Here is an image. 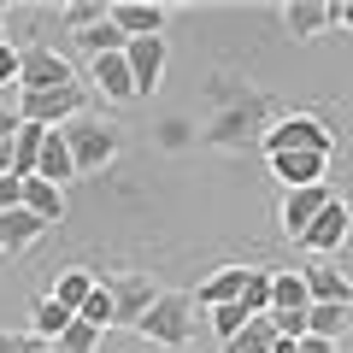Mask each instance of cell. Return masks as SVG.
Here are the masks:
<instances>
[{
	"mask_svg": "<svg viewBox=\"0 0 353 353\" xmlns=\"http://www.w3.org/2000/svg\"><path fill=\"white\" fill-rule=\"evenodd\" d=\"M224 112L212 118V124L201 130L206 141H218V148H241V141H265V118H271V101L265 94H224Z\"/></svg>",
	"mask_w": 353,
	"mask_h": 353,
	"instance_id": "7a4b0ae2",
	"label": "cell"
},
{
	"mask_svg": "<svg viewBox=\"0 0 353 353\" xmlns=\"http://www.w3.org/2000/svg\"><path fill=\"white\" fill-rule=\"evenodd\" d=\"M41 183H53V189H71L77 176V159H71V141H65V130H48V148H41Z\"/></svg>",
	"mask_w": 353,
	"mask_h": 353,
	"instance_id": "e0dca14e",
	"label": "cell"
},
{
	"mask_svg": "<svg viewBox=\"0 0 353 353\" xmlns=\"http://www.w3.org/2000/svg\"><path fill=\"white\" fill-rule=\"evenodd\" d=\"M106 12H112V24L124 30L130 41H141V36H165V24H171V6H153V0H112Z\"/></svg>",
	"mask_w": 353,
	"mask_h": 353,
	"instance_id": "30bf717a",
	"label": "cell"
},
{
	"mask_svg": "<svg viewBox=\"0 0 353 353\" xmlns=\"http://www.w3.org/2000/svg\"><path fill=\"white\" fill-rule=\"evenodd\" d=\"M77 318H83V324H94V330H112L118 312H112V289H106V277H101V289L83 301V312H77Z\"/></svg>",
	"mask_w": 353,
	"mask_h": 353,
	"instance_id": "83f0119b",
	"label": "cell"
},
{
	"mask_svg": "<svg viewBox=\"0 0 353 353\" xmlns=\"http://www.w3.org/2000/svg\"><path fill=\"white\" fill-rule=\"evenodd\" d=\"M248 306L241 301H230V306H212V330H218V341H230V336H241V330H248Z\"/></svg>",
	"mask_w": 353,
	"mask_h": 353,
	"instance_id": "f1b7e54d",
	"label": "cell"
},
{
	"mask_svg": "<svg viewBox=\"0 0 353 353\" xmlns=\"http://www.w3.org/2000/svg\"><path fill=\"white\" fill-rule=\"evenodd\" d=\"M101 18H106L101 0H71V6H65V30H71V36H77V30H88V24H101Z\"/></svg>",
	"mask_w": 353,
	"mask_h": 353,
	"instance_id": "4dcf8cb0",
	"label": "cell"
},
{
	"mask_svg": "<svg viewBox=\"0 0 353 353\" xmlns=\"http://www.w3.org/2000/svg\"><path fill=\"white\" fill-rule=\"evenodd\" d=\"M88 83L101 88L106 101H118V106H124V101H141V94H136V77H130V59H124V53H106V59H88Z\"/></svg>",
	"mask_w": 353,
	"mask_h": 353,
	"instance_id": "9a60e30c",
	"label": "cell"
},
{
	"mask_svg": "<svg viewBox=\"0 0 353 353\" xmlns=\"http://www.w3.org/2000/svg\"><path fill=\"white\" fill-rule=\"evenodd\" d=\"M330 24H336V0H289V6H283V30H289L294 41L324 36Z\"/></svg>",
	"mask_w": 353,
	"mask_h": 353,
	"instance_id": "5bb4252c",
	"label": "cell"
},
{
	"mask_svg": "<svg viewBox=\"0 0 353 353\" xmlns=\"http://www.w3.org/2000/svg\"><path fill=\"white\" fill-rule=\"evenodd\" d=\"M136 336L148 341L153 353H176L183 341L194 336V294H176V289H165L159 301L148 306V318L136 324Z\"/></svg>",
	"mask_w": 353,
	"mask_h": 353,
	"instance_id": "6da1fadb",
	"label": "cell"
},
{
	"mask_svg": "<svg viewBox=\"0 0 353 353\" xmlns=\"http://www.w3.org/2000/svg\"><path fill=\"white\" fill-rule=\"evenodd\" d=\"M271 283H277V265H248V289H241V306L253 318L271 312Z\"/></svg>",
	"mask_w": 353,
	"mask_h": 353,
	"instance_id": "484cf974",
	"label": "cell"
},
{
	"mask_svg": "<svg viewBox=\"0 0 353 353\" xmlns=\"http://www.w3.org/2000/svg\"><path fill=\"white\" fill-rule=\"evenodd\" d=\"M24 206L41 218V224H65V189H53V183H41V176L24 183Z\"/></svg>",
	"mask_w": 353,
	"mask_h": 353,
	"instance_id": "cb8c5ba5",
	"label": "cell"
},
{
	"mask_svg": "<svg viewBox=\"0 0 353 353\" xmlns=\"http://www.w3.org/2000/svg\"><path fill=\"white\" fill-rule=\"evenodd\" d=\"M53 88H77L71 59L48 41H30L24 59H18V94H53Z\"/></svg>",
	"mask_w": 353,
	"mask_h": 353,
	"instance_id": "5b68a950",
	"label": "cell"
},
{
	"mask_svg": "<svg viewBox=\"0 0 353 353\" xmlns=\"http://www.w3.org/2000/svg\"><path fill=\"white\" fill-rule=\"evenodd\" d=\"M347 330H353V306H312L306 312V336H318V341H336L341 347Z\"/></svg>",
	"mask_w": 353,
	"mask_h": 353,
	"instance_id": "603a6c76",
	"label": "cell"
},
{
	"mask_svg": "<svg viewBox=\"0 0 353 353\" xmlns=\"http://www.w3.org/2000/svg\"><path fill=\"white\" fill-rule=\"evenodd\" d=\"M53 224H41L30 206H18V212H0V259H18V253H30L41 236H48Z\"/></svg>",
	"mask_w": 353,
	"mask_h": 353,
	"instance_id": "4fadbf2b",
	"label": "cell"
},
{
	"mask_svg": "<svg viewBox=\"0 0 353 353\" xmlns=\"http://www.w3.org/2000/svg\"><path fill=\"white\" fill-rule=\"evenodd\" d=\"M124 59H130V77H136V94H153L159 77H165L171 48H165V36H141V41H130V48H124Z\"/></svg>",
	"mask_w": 353,
	"mask_h": 353,
	"instance_id": "8fae6325",
	"label": "cell"
},
{
	"mask_svg": "<svg viewBox=\"0 0 353 353\" xmlns=\"http://www.w3.org/2000/svg\"><path fill=\"white\" fill-rule=\"evenodd\" d=\"M347 230H353V206H347V201L336 194V201H330L324 212H318V224H312V230L301 236V248H306V253H318V259H330V253H341Z\"/></svg>",
	"mask_w": 353,
	"mask_h": 353,
	"instance_id": "9c48e42d",
	"label": "cell"
},
{
	"mask_svg": "<svg viewBox=\"0 0 353 353\" xmlns=\"http://www.w3.org/2000/svg\"><path fill=\"white\" fill-rule=\"evenodd\" d=\"M101 336H106V330H94V324H83V318H77V324L53 341V353H94V347H101Z\"/></svg>",
	"mask_w": 353,
	"mask_h": 353,
	"instance_id": "4316f807",
	"label": "cell"
},
{
	"mask_svg": "<svg viewBox=\"0 0 353 353\" xmlns=\"http://www.w3.org/2000/svg\"><path fill=\"white\" fill-rule=\"evenodd\" d=\"M94 289H101V277H94L88 265H65L59 277H53V289H48V294H53L59 306H71V312H83V301H88Z\"/></svg>",
	"mask_w": 353,
	"mask_h": 353,
	"instance_id": "d6986e66",
	"label": "cell"
},
{
	"mask_svg": "<svg viewBox=\"0 0 353 353\" xmlns=\"http://www.w3.org/2000/svg\"><path fill=\"white\" fill-rule=\"evenodd\" d=\"M241 289H248V265H218L212 277L201 283V294H194V306H230V301H241Z\"/></svg>",
	"mask_w": 353,
	"mask_h": 353,
	"instance_id": "ac0fdd59",
	"label": "cell"
},
{
	"mask_svg": "<svg viewBox=\"0 0 353 353\" xmlns=\"http://www.w3.org/2000/svg\"><path fill=\"white\" fill-rule=\"evenodd\" d=\"M301 353H341V347H336V341H318V336H306V341H301Z\"/></svg>",
	"mask_w": 353,
	"mask_h": 353,
	"instance_id": "836d02e7",
	"label": "cell"
},
{
	"mask_svg": "<svg viewBox=\"0 0 353 353\" xmlns=\"http://www.w3.org/2000/svg\"><path fill=\"white\" fill-rule=\"evenodd\" d=\"M0 353H53V341H41L36 330H0Z\"/></svg>",
	"mask_w": 353,
	"mask_h": 353,
	"instance_id": "f546056e",
	"label": "cell"
},
{
	"mask_svg": "<svg viewBox=\"0 0 353 353\" xmlns=\"http://www.w3.org/2000/svg\"><path fill=\"white\" fill-rule=\"evenodd\" d=\"M18 130H24V118H18V106H0V148H6V141H12Z\"/></svg>",
	"mask_w": 353,
	"mask_h": 353,
	"instance_id": "d6a6232c",
	"label": "cell"
},
{
	"mask_svg": "<svg viewBox=\"0 0 353 353\" xmlns=\"http://www.w3.org/2000/svg\"><path fill=\"white\" fill-rule=\"evenodd\" d=\"M271 171L283 176V189H312V183H324L330 153H277V159H271Z\"/></svg>",
	"mask_w": 353,
	"mask_h": 353,
	"instance_id": "2e32d148",
	"label": "cell"
},
{
	"mask_svg": "<svg viewBox=\"0 0 353 353\" xmlns=\"http://www.w3.org/2000/svg\"><path fill=\"white\" fill-rule=\"evenodd\" d=\"M271 353H301V341H277V347H271Z\"/></svg>",
	"mask_w": 353,
	"mask_h": 353,
	"instance_id": "d590c367",
	"label": "cell"
},
{
	"mask_svg": "<svg viewBox=\"0 0 353 353\" xmlns=\"http://www.w3.org/2000/svg\"><path fill=\"white\" fill-rule=\"evenodd\" d=\"M259 148H265V159H277V153H336V130L312 112H289L265 130Z\"/></svg>",
	"mask_w": 353,
	"mask_h": 353,
	"instance_id": "277c9868",
	"label": "cell"
},
{
	"mask_svg": "<svg viewBox=\"0 0 353 353\" xmlns=\"http://www.w3.org/2000/svg\"><path fill=\"white\" fill-rule=\"evenodd\" d=\"M336 24H341V30H353V0H336Z\"/></svg>",
	"mask_w": 353,
	"mask_h": 353,
	"instance_id": "e575fe53",
	"label": "cell"
},
{
	"mask_svg": "<svg viewBox=\"0 0 353 353\" xmlns=\"http://www.w3.org/2000/svg\"><path fill=\"white\" fill-rule=\"evenodd\" d=\"M71 41H77V48H83V53H88V59H106V53H124V48H130V36H124V30H118V24H112V12H106L101 24L77 30Z\"/></svg>",
	"mask_w": 353,
	"mask_h": 353,
	"instance_id": "ffe728a7",
	"label": "cell"
},
{
	"mask_svg": "<svg viewBox=\"0 0 353 353\" xmlns=\"http://www.w3.org/2000/svg\"><path fill=\"white\" fill-rule=\"evenodd\" d=\"M106 289H112V324H130L136 330L141 318H148V306L159 301L165 289H153V277H141V271H118V277H106Z\"/></svg>",
	"mask_w": 353,
	"mask_h": 353,
	"instance_id": "52a82bcc",
	"label": "cell"
},
{
	"mask_svg": "<svg viewBox=\"0 0 353 353\" xmlns=\"http://www.w3.org/2000/svg\"><path fill=\"white\" fill-rule=\"evenodd\" d=\"M0 41H6V12H0Z\"/></svg>",
	"mask_w": 353,
	"mask_h": 353,
	"instance_id": "8d00e7d4",
	"label": "cell"
},
{
	"mask_svg": "<svg viewBox=\"0 0 353 353\" xmlns=\"http://www.w3.org/2000/svg\"><path fill=\"white\" fill-rule=\"evenodd\" d=\"M301 277H306V294H312V306H353V277L341 271V265L318 259V265H306Z\"/></svg>",
	"mask_w": 353,
	"mask_h": 353,
	"instance_id": "7c38bea8",
	"label": "cell"
},
{
	"mask_svg": "<svg viewBox=\"0 0 353 353\" xmlns=\"http://www.w3.org/2000/svg\"><path fill=\"white\" fill-rule=\"evenodd\" d=\"M65 141H71V159H77V171H83V176L106 171V165L118 159V148H124L118 124H106V118H94V112H83L77 124H65Z\"/></svg>",
	"mask_w": 353,
	"mask_h": 353,
	"instance_id": "3957f363",
	"label": "cell"
},
{
	"mask_svg": "<svg viewBox=\"0 0 353 353\" xmlns=\"http://www.w3.org/2000/svg\"><path fill=\"white\" fill-rule=\"evenodd\" d=\"M88 112V88H53V94H18V118L24 124H41V130H65Z\"/></svg>",
	"mask_w": 353,
	"mask_h": 353,
	"instance_id": "8992f818",
	"label": "cell"
},
{
	"mask_svg": "<svg viewBox=\"0 0 353 353\" xmlns=\"http://www.w3.org/2000/svg\"><path fill=\"white\" fill-rule=\"evenodd\" d=\"M271 312H312V294H306L301 271H283L277 265V283H271Z\"/></svg>",
	"mask_w": 353,
	"mask_h": 353,
	"instance_id": "7402d4cb",
	"label": "cell"
},
{
	"mask_svg": "<svg viewBox=\"0 0 353 353\" xmlns=\"http://www.w3.org/2000/svg\"><path fill=\"white\" fill-rule=\"evenodd\" d=\"M18 59H24V48L0 41V88H18Z\"/></svg>",
	"mask_w": 353,
	"mask_h": 353,
	"instance_id": "1f68e13d",
	"label": "cell"
},
{
	"mask_svg": "<svg viewBox=\"0 0 353 353\" xmlns=\"http://www.w3.org/2000/svg\"><path fill=\"white\" fill-rule=\"evenodd\" d=\"M71 324H77V312H71V306H59L53 294H41V301L30 306V330H36L41 341H59V336H65Z\"/></svg>",
	"mask_w": 353,
	"mask_h": 353,
	"instance_id": "44dd1931",
	"label": "cell"
},
{
	"mask_svg": "<svg viewBox=\"0 0 353 353\" xmlns=\"http://www.w3.org/2000/svg\"><path fill=\"white\" fill-rule=\"evenodd\" d=\"M330 201H336V189H330V183H312V189H289V194H283V212H277L283 236H289V241H301L306 230L318 224V212H324Z\"/></svg>",
	"mask_w": 353,
	"mask_h": 353,
	"instance_id": "ba28073f",
	"label": "cell"
},
{
	"mask_svg": "<svg viewBox=\"0 0 353 353\" xmlns=\"http://www.w3.org/2000/svg\"><path fill=\"white\" fill-rule=\"evenodd\" d=\"M277 324H271V312H265V318H248V330H241V336H230L224 341V353H271V347H277Z\"/></svg>",
	"mask_w": 353,
	"mask_h": 353,
	"instance_id": "d4e9b609",
	"label": "cell"
}]
</instances>
